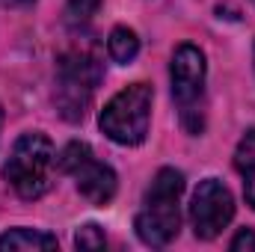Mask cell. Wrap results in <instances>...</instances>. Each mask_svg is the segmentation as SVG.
I'll return each mask as SVG.
<instances>
[{
    "mask_svg": "<svg viewBox=\"0 0 255 252\" xmlns=\"http://www.w3.org/2000/svg\"><path fill=\"white\" fill-rule=\"evenodd\" d=\"M181 193H184V175L178 169H160L145 190L142 208L136 214V238L145 247H166L178 238L181 229Z\"/></svg>",
    "mask_w": 255,
    "mask_h": 252,
    "instance_id": "6da1fadb",
    "label": "cell"
},
{
    "mask_svg": "<svg viewBox=\"0 0 255 252\" xmlns=\"http://www.w3.org/2000/svg\"><path fill=\"white\" fill-rule=\"evenodd\" d=\"M98 6H101V0H68V12L77 21H89L98 12Z\"/></svg>",
    "mask_w": 255,
    "mask_h": 252,
    "instance_id": "7c38bea8",
    "label": "cell"
},
{
    "mask_svg": "<svg viewBox=\"0 0 255 252\" xmlns=\"http://www.w3.org/2000/svg\"><path fill=\"white\" fill-rule=\"evenodd\" d=\"M107 54H110L113 63H119V65L133 63L136 54H139V39H136V33H133L130 27H113L110 39H107Z\"/></svg>",
    "mask_w": 255,
    "mask_h": 252,
    "instance_id": "30bf717a",
    "label": "cell"
},
{
    "mask_svg": "<svg viewBox=\"0 0 255 252\" xmlns=\"http://www.w3.org/2000/svg\"><path fill=\"white\" fill-rule=\"evenodd\" d=\"M0 127H3V110H0Z\"/></svg>",
    "mask_w": 255,
    "mask_h": 252,
    "instance_id": "9a60e30c",
    "label": "cell"
},
{
    "mask_svg": "<svg viewBox=\"0 0 255 252\" xmlns=\"http://www.w3.org/2000/svg\"><path fill=\"white\" fill-rule=\"evenodd\" d=\"M74 247H77V250H104V247H107V238H104V232H101L95 223H86V226L74 235Z\"/></svg>",
    "mask_w": 255,
    "mask_h": 252,
    "instance_id": "8fae6325",
    "label": "cell"
},
{
    "mask_svg": "<svg viewBox=\"0 0 255 252\" xmlns=\"http://www.w3.org/2000/svg\"><path fill=\"white\" fill-rule=\"evenodd\" d=\"M235 217V196L220 178H205L190 202V223L199 241H214Z\"/></svg>",
    "mask_w": 255,
    "mask_h": 252,
    "instance_id": "52a82bcc",
    "label": "cell"
},
{
    "mask_svg": "<svg viewBox=\"0 0 255 252\" xmlns=\"http://www.w3.org/2000/svg\"><path fill=\"white\" fill-rule=\"evenodd\" d=\"M253 3H255V0H253Z\"/></svg>",
    "mask_w": 255,
    "mask_h": 252,
    "instance_id": "2e32d148",
    "label": "cell"
},
{
    "mask_svg": "<svg viewBox=\"0 0 255 252\" xmlns=\"http://www.w3.org/2000/svg\"><path fill=\"white\" fill-rule=\"evenodd\" d=\"M101 63L86 51H68L57 65V110L65 122H83L101 83Z\"/></svg>",
    "mask_w": 255,
    "mask_h": 252,
    "instance_id": "3957f363",
    "label": "cell"
},
{
    "mask_svg": "<svg viewBox=\"0 0 255 252\" xmlns=\"http://www.w3.org/2000/svg\"><path fill=\"white\" fill-rule=\"evenodd\" d=\"M0 3H6V6H27V3H33V0H0Z\"/></svg>",
    "mask_w": 255,
    "mask_h": 252,
    "instance_id": "5bb4252c",
    "label": "cell"
},
{
    "mask_svg": "<svg viewBox=\"0 0 255 252\" xmlns=\"http://www.w3.org/2000/svg\"><path fill=\"white\" fill-rule=\"evenodd\" d=\"M235 166L238 172L244 175V196H247V205L255 211V130H250L238 151H235Z\"/></svg>",
    "mask_w": 255,
    "mask_h": 252,
    "instance_id": "9c48e42d",
    "label": "cell"
},
{
    "mask_svg": "<svg viewBox=\"0 0 255 252\" xmlns=\"http://www.w3.org/2000/svg\"><path fill=\"white\" fill-rule=\"evenodd\" d=\"M0 250H57V238L39 229H9L0 235Z\"/></svg>",
    "mask_w": 255,
    "mask_h": 252,
    "instance_id": "ba28073f",
    "label": "cell"
},
{
    "mask_svg": "<svg viewBox=\"0 0 255 252\" xmlns=\"http://www.w3.org/2000/svg\"><path fill=\"white\" fill-rule=\"evenodd\" d=\"M229 247H232V252H255V232L253 229H244V232H238V235H235V241H232V244H229Z\"/></svg>",
    "mask_w": 255,
    "mask_h": 252,
    "instance_id": "4fadbf2b",
    "label": "cell"
},
{
    "mask_svg": "<svg viewBox=\"0 0 255 252\" xmlns=\"http://www.w3.org/2000/svg\"><path fill=\"white\" fill-rule=\"evenodd\" d=\"M54 163H57L54 142L45 133L30 130L15 139V145L6 157V166H3V178L21 199H39L51 190Z\"/></svg>",
    "mask_w": 255,
    "mask_h": 252,
    "instance_id": "7a4b0ae2",
    "label": "cell"
},
{
    "mask_svg": "<svg viewBox=\"0 0 255 252\" xmlns=\"http://www.w3.org/2000/svg\"><path fill=\"white\" fill-rule=\"evenodd\" d=\"M57 163H60L63 172H68V175L74 178L77 193H80L86 202H92V205H98V208H104V205L113 202L116 187H119L116 172H113L107 163H101V160L92 154V148H89L86 142H68L63 151H60Z\"/></svg>",
    "mask_w": 255,
    "mask_h": 252,
    "instance_id": "8992f818",
    "label": "cell"
},
{
    "mask_svg": "<svg viewBox=\"0 0 255 252\" xmlns=\"http://www.w3.org/2000/svg\"><path fill=\"white\" fill-rule=\"evenodd\" d=\"M205 74H208L205 54L196 45H178L169 63V80L181 125L193 136L205 130Z\"/></svg>",
    "mask_w": 255,
    "mask_h": 252,
    "instance_id": "277c9868",
    "label": "cell"
},
{
    "mask_svg": "<svg viewBox=\"0 0 255 252\" xmlns=\"http://www.w3.org/2000/svg\"><path fill=\"white\" fill-rule=\"evenodd\" d=\"M151 101H154V89L148 83H130L104 104L98 125L119 145H139L148 133Z\"/></svg>",
    "mask_w": 255,
    "mask_h": 252,
    "instance_id": "5b68a950",
    "label": "cell"
}]
</instances>
